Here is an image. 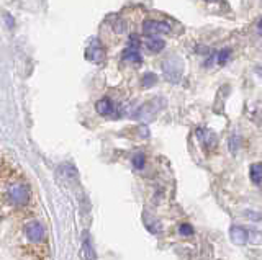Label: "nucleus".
<instances>
[{
  "label": "nucleus",
  "instance_id": "obj_8",
  "mask_svg": "<svg viewBox=\"0 0 262 260\" xmlns=\"http://www.w3.org/2000/svg\"><path fill=\"white\" fill-rule=\"evenodd\" d=\"M97 112L102 115V117H108V115L113 113V103L112 100L108 98H102L97 102Z\"/></svg>",
  "mask_w": 262,
  "mask_h": 260
},
{
  "label": "nucleus",
  "instance_id": "obj_10",
  "mask_svg": "<svg viewBox=\"0 0 262 260\" xmlns=\"http://www.w3.org/2000/svg\"><path fill=\"white\" fill-rule=\"evenodd\" d=\"M123 59L130 61L133 64H141V54H140V51L135 49V47H128V49L123 52Z\"/></svg>",
  "mask_w": 262,
  "mask_h": 260
},
{
  "label": "nucleus",
  "instance_id": "obj_5",
  "mask_svg": "<svg viewBox=\"0 0 262 260\" xmlns=\"http://www.w3.org/2000/svg\"><path fill=\"white\" fill-rule=\"evenodd\" d=\"M230 237L236 245H244L249 239V233L244 228H239V226H233L230 229Z\"/></svg>",
  "mask_w": 262,
  "mask_h": 260
},
{
  "label": "nucleus",
  "instance_id": "obj_19",
  "mask_svg": "<svg viewBox=\"0 0 262 260\" xmlns=\"http://www.w3.org/2000/svg\"><path fill=\"white\" fill-rule=\"evenodd\" d=\"M249 216H252V219H261L262 218V214H254V213H247Z\"/></svg>",
  "mask_w": 262,
  "mask_h": 260
},
{
  "label": "nucleus",
  "instance_id": "obj_4",
  "mask_svg": "<svg viewBox=\"0 0 262 260\" xmlns=\"http://www.w3.org/2000/svg\"><path fill=\"white\" fill-rule=\"evenodd\" d=\"M25 234L28 236V239H30L31 242H41V240L45 239V228H43L38 221H30V223L25 226Z\"/></svg>",
  "mask_w": 262,
  "mask_h": 260
},
{
  "label": "nucleus",
  "instance_id": "obj_3",
  "mask_svg": "<svg viewBox=\"0 0 262 260\" xmlns=\"http://www.w3.org/2000/svg\"><path fill=\"white\" fill-rule=\"evenodd\" d=\"M143 31L147 36H156V35H164V33L170 31V25L167 22H159V20H146L143 23Z\"/></svg>",
  "mask_w": 262,
  "mask_h": 260
},
{
  "label": "nucleus",
  "instance_id": "obj_12",
  "mask_svg": "<svg viewBox=\"0 0 262 260\" xmlns=\"http://www.w3.org/2000/svg\"><path fill=\"white\" fill-rule=\"evenodd\" d=\"M230 49H221L220 52H216L215 54V62H218V64H225V62L230 59Z\"/></svg>",
  "mask_w": 262,
  "mask_h": 260
},
{
  "label": "nucleus",
  "instance_id": "obj_18",
  "mask_svg": "<svg viewBox=\"0 0 262 260\" xmlns=\"http://www.w3.org/2000/svg\"><path fill=\"white\" fill-rule=\"evenodd\" d=\"M239 144H241V139L238 138V136H235V138H231V139H230V149H231L233 152H235L236 149L239 147Z\"/></svg>",
  "mask_w": 262,
  "mask_h": 260
},
{
  "label": "nucleus",
  "instance_id": "obj_14",
  "mask_svg": "<svg viewBox=\"0 0 262 260\" xmlns=\"http://www.w3.org/2000/svg\"><path fill=\"white\" fill-rule=\"evenodd\" d=\"M144 162H146V159H144V154H136L135 157H133V165H135L136 168H143L144 167Z\"/></svg>",
  "mask_w": 262,
  "mask_h": 260
},
{
  "label": "nucleus",
  "instance_id": "obj_21",
  "mask_svg": "<svg viewBox=\"0 0 262 260\" xmlns=\"http://www.w3.org/2000/svg\"><path fill=\"white\" fill-rule=\"evenodd\" d=\"M207 2H215V0H207Z\"/></svg>",
  "mask_w": 262,
  "mask_h": 260
},
{
  "label": "nucleus",
  "instance_id": "obj_9",
  "mask_svg": "<svg viewBox=\"0 0 262 260\" xmlns=\"http://www.w3.org/2000/svg\"><path fill=\"white\" fill-rule=\"evenodd\" d=\"M146 46H147V49H149L151 52H161L164 49V41L163 40H159V38H156V36H149L146 40Z\"/></svg>",
  "mask_w": 262,
  "mask_h": 260
},
{
  "label": "nucleus",
  "instance_id": "obj_17",
  "mask_svg": "<svg viewBox=\"0 0 262 260\" xmlns=\"http://www.w3.org/2000/svg\"><path fill=\"white\" fill-rule=\"evenodd\" d=\"M154 82H156V75L154 74H146L144 79H143V84H144V87H151Z\"/></svg>",
  "mask_w": 262,
  "mask_h": 260
},
{
  "label": "nucleus",
  "instance_id": "obj_13",
  "mask_svg": "<svg viewBox=\"0 0 262 260\" xmlns=\"http://www.w3.org/2000/svg\"><path fill=\"white\" fill-rule=\"evenodd\" d=\"M84 254H85V257H87L89 260H95V255H94L92 245H90V240H89V239H85V240H84Z\"/></svg>",
  "mask_w": 262,
  "mask_h": 260
},
{
  "label": "nucleus",
  "instance_id": "obj_6",
  "mask_svg": "<svg viewBox=\"0 0 262 260\" xmlns=\"http://www.w3.org/2000/svg\"><path fill=\"white\" fill-rule=\"evenodd\" d=\"M197 136L198 139L205 144V147H208V149H212V147H215V144H216V136L213 134L210 129H203V128H198L197 129Z\"/></svg>",
  "mask_w": 262,
  "mask_h": 260
},
{
  "label": "nucleus",
  "instance_id": "obj_16",
  "mask_svg": "<svg viewBox=\"0 0 262 260\" xmlns=\"http://www.w3.org/2000/svg\"><path fill=\"white\" fill-rule=\"evenodd\" d=\"M179 231H180V234H182V236H192L193 234V228L190 224H180Z\"/></svg>",
  "mask_w": 262,
  "mask_h": 260
},
{
  "label": "nucleus",
  "instance_id": "obj_20",
  "mask_svg": "<svg viewBox=\"0 0 262 260\" xmlns=\"http://www.w3.org/2000/svg\"><path fill=\"white\" fill-rule=\"evenodd\" d=\"M259 28H261V30H262V18H261V22H259Z\"/></svg>",
  "mask_w": 262,
  "mask_h": 260
},
{
  "label": "nucleus",
  "instance_id": "obj_7",
  "mask_svg": "<svg viewBox=\"0 0 262 260\" xmlns=\"http://www.w3.org/2000/svg\"><path fill=\"white\" fill-rule=\"evenodd\" d=\"M85 56H87V59L92 61V62H102V59H103L102 46H100L98 43H94L92 46L87 47V52H85Z\"/></svg>",
  "mask_w": 262,
  "mask_h": 260
},
{
  "label": "nucleus",
  "instance_id": "obj_1",
  "mask_svg": "<svg viewBox=\"0 0 262 260\" xmlns=\"http://www.w3.org/2000/svg\"><path fill=\"white\" fill-rule=\"evenodd\" d=\"M163 69H164L166 77H167L170 82H179L180 75H182V71H184L182 59L177 56H170L163 64Z\"/></svg>",
  "mask_w": 262,
  "mask_h": 260
},
{
  "label": "nucleus",
  "instance_id": "obj_2",
  "mask_svg": "<svg viewBox=\"0 0 262 260\" xmlns=\"http://www.w3.org/2000/svg\"><path fill=\"white\" fill-rule=\"evenodd\" d=\"M8 198H10L13 205H18V206L26 205L28 201H30V189L22 184L12 185L10 189H8Z\"/></svg>",
  "mask_w": 262,
  "mask_h": 260
},
{
  "label": "nucleus",
  "instance_id": "obj_11",
  "mask_svg": "<svg viewBox=\"0 0 262 260\" xmlns=\"http://www.w3.org/2000/svg\"><path fill=\"white\" fill-rule=\"evenodd\" d=\"M249 175H251L252 184L259 185L262 182V164H252L251 170H249Z\"/></svg>",
  "mask_w": 262,
  "mask_h": 260
},
{
  "label": "nucleus",
  "instance_id": "obj_15",
  "mask_svg": "<svg viewBox=\"0 0 262 260\" xmlns=\"http://www.w3.org/2000/svg\"><path fill=\"white\" fill-rule=\"evenodd\" d=\"M251 234V237L247 239V240H251L252 244H261L262 242V233H257V231H252Z\"/></svg>",
  "mask_w": 262,
  "mask_h": 260
}]
</instances>
